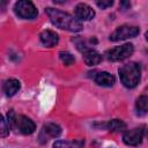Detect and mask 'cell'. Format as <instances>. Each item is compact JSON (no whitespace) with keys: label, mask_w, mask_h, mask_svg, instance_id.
Masks as SVG:
<instances>
[{"label":"cell","mask_w":148,"mask_h":148,"mask_svg":"<svg viewBox=\"0 0 148 148\" xmlns=\"http://www.w3.org/2000/svg\"><path fill=\"white\" fill-rule=\"evenodd\" d=\"M39 38H40V42L45 46H47V47H53L59 42L58 35L54 31H52V30H44V31H42L40 35H39Z\"/></svg>","instance_id":"obj_11"},{"label":"cell","mask_w":148,"mask_h":148,"mask_svg":"<svg viewBox=\"0 0 148 148\" xmlns=\"http://www.w3.org/2000/svg\"><path fill=\"white\" fill-rule=\"evenodd\" d=\"M139 32H140V29L135 25H121V27H118L110 35V40L118 42V40H124L127 38H133L138 36Z\"/></svg>","instance_id":"obj_5"},{"label":"cell","mask_w":148,"mask_h":148,"mask_svg":"<svg viewBox=\"0 0 148 148\" xmlns=\"http://www.w3.org/2000/svg\"><path fill=\"white\" fill-rule=\"evenodd\" d=\"M9 126H8V124H7V121L5 120V118L2 117L1 118V136L2 138H5V136H7L8 134H9Z\"/></svg>","instance_id":"obj_18"},{"label":"cell","mask_w":148,"mask_h":148,"mask_svg":"<svg viewBox=\"0 0 148 148\" xmlns=\"http://www.w3.org/2000/svg\"><path fill=\"white\" fill-rule=\"evenodd\" d=\"M119 77L126 88H135L141 77V67L136 62H128L119 68Z\"/></svg>","instance_id":"obj_2"},{"label":"cell","mask_w":148,"mask_h":148,"mask_svg":"<svg viewBox=\"0 0 148 148\" xmlns=\"http://www.w3.org/2000/svg\"><path fill=\"white\" fill-rule=\"evenodd\" d=\"M59 57H60V60L62 61V64L66 65V66H71V65H73L75 62L74 56L72 53L67 52V51H61L59 53Z\"/></svg>","instance_id":"obj_17"},{"label":"cell","mask_w":148,"mask_h":148,"mask_svg":"<svg viewBox=\"0 0 148 148\" xmlns=\"http://www.w3.org/2000/svg\"><path fill=\"white\" fill-rule=\"evenodd\" d=\"M102 127H105L106 130H109L110 132H123L126 130V124L120 120V119H112L110 121H108L106 124L102 125Z\"/></svg>","instance_id":"obj_15"},{"label":"cell","mask_w":148,"mask_h":148,"mask_svg":"<svg viewBox=\"0 0 148 148\" xmlns=\"http://www.w3.org/2000/svg\"><path fill=\"white\" fill-rule=\"evenodd\" d=\"M61 134V127L54 123H47L45 124L38 135V141L40 143H45L51 138H58Z\"/></svg>","instance_id":"obj_6"},{"label":"cell","mask_w":148,"mask_h":148,"mask_svg":"<svg viewBox=\"0 0 148 148\" xmlns=\"http://www.w3.org/2000/svg\"><path fill=\"white\" fill-rule=\"evenodd\" d=\"M89 74H92L90 75V77L98 84V86H102V87H112L114 84V76L108 72H98V71H94V72H90Z\"/></svg>","instance_id":"obj_9"},{"label":"cell","mask_w":148,"mask_h":148,"mask_svg":"<svg viewBox=\"0 0 148 148\" xmlns=\"http://www.w3.org/2000/svg\"><path fill=\"white\" fill-rule=\"evenodd\" d=\"M135 110H136V113L140 114V116H143V114L148 113V96L142 95L136 99Z\"/></svg>","instance_id":"obj_16"},{"label":"cell","mask_w":148,"mask_h":148,"mask_svg":"<svg viewBox=\"0 0 148 148\" xmlns=\"http://www.w3.org/2000/svg\"><path fill=\"white\" fill-rule=\"evenodd\" d=\"M14 10L17 16L25 18V20H34L38 15V10L34 6V3L28 0L17 1L14 6Z\"/></svg>","instance_id":"obj_3"},{"label":"cell","mask_w":148,"mask_h":148,"mask_svg":"<svg viewBox=\"0 0 148 148\" xmlns=\"http://www.w3.org/2000/svg\"><path fill=\"white\" fill-rule=\"evenodd\" d=\"M14 127H16L20 133L25 134V135L34 133L35 130H36L35 123H34L30 118H28V117H25V116H23V114H20V116H16V117H15Z\"/></svg>","instance_id":"obj_7"},{"label":"cell","mask_w":148,"mask_h":148,"mask_svg":"<svg viewBox=\"0 0 148 148\" xmlns=\"http://www.w3.org/2000/svg\"><path fill=\"white\" fill-rule=\"evenodd\" d=\"M20 81L16 79H9L3 83V91L7 96H13L20 90Z\"/></svg>","instance_id":"obj_14"},{"label":"cell","mask_w":148,"mask_h":148,"mask_svg":"<svg viewBox=\"0 0 148 148\" xmlns=\"http://www.w3.org/2000/svg\"><path fill=\"white\" fill-rule=\"evenodd\" d=\"M83 60H84L86 65L94 66V65H97L102 61V54L98 53L94 49H89V50L83 52Z\"/></svg>","instance_id":"obj_12"},{"label":"cell","mask_w":148,"mask_h":148,"mask_svg":"<svg viewBox=\"0 0 148 148\" xmlns=\"http://www.w3.org/2000/svg\"><path fill=\"white\" fill-rule=\"evenodd\" d=\"M146 39H147V40H148V31H147V32H146Z\"/></svg>","instance_id":"obj_21"},{"label":"cell","mask_w":148,"mask_h":148,"mask_svg":"<svg viewBox=\"0 0 148 148\" xmlns=\"http://www.w3.org/2000/svg\"><path fill=\"white\" fill-rule=\"evenodd\" d=\"M131 7V3L128 2V1H121L120 2V8L123 9V10H126V9H128Z\"/></svg>","instance_id":"obj_20"},{"label":"cell","mask_w":148,"mask_h":148,"mask_svg":"<svg viewBox=\"0 0 148 148\" xmlns=\"http://www.w3.org/2000/svg\"><path fill=\"white\" fill-rule=\"evenodd\" d=\"M83 140H58L53 143V148H82Z\"/></svg>","instance_id":"obj_13"},{"label":"cell","mask_w":148,"mask_h":148,"mask_svg":"<svg viewBox=\"0 0 148 148\" xmlns=\"http://www.w3.org/2000/svg\"><path fill=\"white\" fill-rule=\"evenodd\" d=\"M75 17L79 21H89L95 16L94 9L87 3H79L74 9Z\"/></svg>","instance_id":"obj_10"},{"label":"cell","mask_w":148,"mask_h":148,"mask_svg":"<svg viewBox=\"0 0 148 148\" xmlns=\"http://www.w3.org/2000/svg\"><path fill=\"white\" fill-rule=\"evenodd\" d=\"M133 51H134L133 44H124L108 50L105 56L110 61H121L127 59L130 56H132Z\"/></svg>","instance_id":"obj_4"},{"label":"cell","mask_w":148,"mask_h":148,"mask_svg":"<svg viewBox=\"0 0 148 148\" xmlns=\"http://www.w3.org/2000/svg\"><path fill=\"white\" fill-rule=\"evenodd\" d=\"M45 13L47 14L50 21L60 29L77 32V31H81L83 28L81 21H79L76 17L72 16L68 13H65V12H61L59 9H54L51 7L45 8Z\"/></svg>","instance_id":"obj_1"},{"label":"cell","mask_w":148,"mask_h":148,"mask_svg":"<svg viewBox=\"0 0 148 148\" xmlns=\"http://www.w3.org/2000/svg\"><path fill=\"white\" fill-rule=\"evenodd\" d=\"M96 3H97V6H98L99 8L105 9V8H108V7H111V6L113 5V1H112V0H102V1H97Z\"/></svg>","instance_id":"obj_19"},{"label":"cell","mask_w":148,"mask_h":148,"mask_svg":"<svg viewBox=\"0 0 148 148\" xmlns=\"http://www.w3.org/2000/svg\"><path fill=\"white\" fill-rule=\"evenodd\" d=\"M143 135H145V130H142L141 127H136V128L126 131L123 135V140L128 146H138L142 142Z\"/></svg>","instance_id":"obj_8"}]
</instances>
